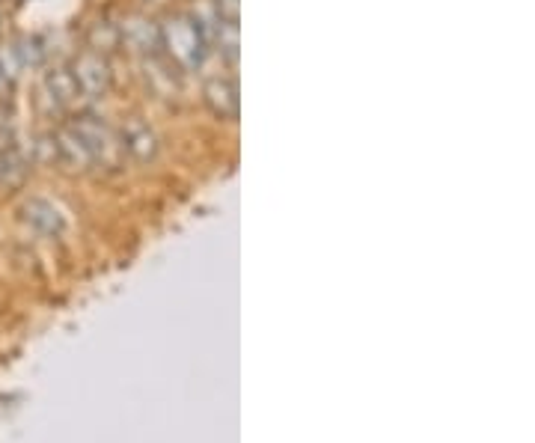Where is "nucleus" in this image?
<instances>
[{"label":"nucleus","instance_id":"f257e3e1","mask_svg":"<svg viewBox=\"0 0 535 443\" xmlns=\"http://www.w3.org/2000/svg\"><path fill=\"white\" fill-rule=\"evenodd\" d=\"M161 51L185 72H194L203 66L209 54V42L194 24L191 15H167L161 24Z\"/></svg>","mask_w":535,"mask_h":443},{"label":"nucleus","instance_id":"f03ea898","mask_svg":"<svg viewBox=\"0 0 535 443\" xmlns=\"http://www.w3.org/2000/svg\"><path fill=\"white\" fill-rule=\"evenodd\" d=\"M78 131V137L87 143L90 155H93V164L105 167V170H119L122 161H125V146H122V137L107 125L102 116H93V113H81L72 125Z\"/></svg>","mask_w":535,"mask_h":443},{"label":"nucleus","instance_id":"7ed1b4c3","mask_svg":"<svg viewBox=\"0 0 535 443\" xmlns=\"http://www.w3.org/2000/svg\"><path fill=\"white\" fill-rule=\"evenodd\" d=\"M72 75H75V84L84 96L90 99H102L110 84H113V72H110V63L102 54H93V51H84L75 57L72 63Z\"/></svg>","mask_w":535,"mask_h":443},{"label":"nucleus","instance_id":"20e7f679","mask_svg":"<svg viewBox=\"0 0 535 443\" xmlns=\"http://www.w3.org/2000/svg\"><path fill=\"white\" fill-rule=\"evenodd\" d=\"M119 33H122V45L134 48L137 54L143 57L161 54V27L149 15H140V12L125 15L119 24Z\"/></svg>","mask_w":535,"mask_h":443},{"label":"nucleus","instance_id":"39448f33","mask_svg":"<svg viewBox=\"0 0 535 443\" xmlns=\"http://www.w3.org/2000/svg\"><path fill=\"white\" fill-rule=\"evenodd\" d=\"M119 137H122L125 152H128L134 161H140V164H152V161L158 158V152H161V140H158L155 128H152L146 119H140V116L125 119Z\"/></svg>","mask_w":535,"mask_h":443},{"label":"nucleus","instance_id":"423d86ee","mask_svg":"<svg viewBox=\"0 0 535 443\" xmlns=\"http://www.w3.org/2000/svg\"><path fill=\"white\" fill-rule=\"evenodd\" d=\"M54 146H57V161H60V164H66V167H72V170H78V173L96 167V164H93V155H90V149H87V143L78 137L75 128H60V131L54 134Z\"/></svg>","mask_w":535,"mask_h":443},{"label":"nucleus","instance_id":"0eeeda50","mask_svg":"<svg viewBox=\"0 0 535 443\" xmlns=\"http://www.w3.org/2000/svg\"><path fill=\"white\" fill-rule=\"evenodd\" d=\"M203 99L209 111L220 119H235L238 116V87L229 78H212L203 87Z\"/></svg>","mask_w":535,"mask_h":443},{"label":"nucleus","instance_id":"6e6552de","mask_svg":"<svg viewBox=\"0 0 535 443\" xmlns=\"http://www.w3.org/2000/svg\"><path fill=\"white\" fill-rule=\"evenodd\" d=\"M21 215H24V221L30 223V226H36L45 235H60L66 229V221H63L60 209L54 203H48V200H39V197L27 200L24 209H21Z\"/></svg>","mask_w":535,"mask_h":443},{"label":"nucleus","instance_id":"1a4fd4ad","mask_svg":"<svg viewBox=\"0 0 535 443\" xmlns=\"http://www.w3.org/2000/svg\"><path fill=\"white\" fill-rule=\"evenodd\" d=\"M42 87H45V96H48L54 105H63V108L72 105V102H78V96H81L72 69H63V66L48 69L45 78H42Z\"/></svg>","mask_w":535,"mask_h":443},{"label":"nucleus","instance_id":"9d476101","mask_svg":"<svg viewBox=\"0 0 535 443\" xmlns=\"http://www.w3.org/2000/svg\"><path fill=\"white\" fill-rule=\"evenodd\" d=\"M87 48L93 54H102V57H110L122 48V33H119V24L113 21H93L90 30H87Z\"/></svg>","mask_w":535,"mask_h":443},{"label":"nucleus","instance_id":"9b49d317","mask_svg":"<svg viewBox=\"0 0 535 443\" xmlns=\"http://www.w3.org/2000/svg\"><path fill=\"white\" fill-rule=\"evenodd\" d=\"M143 69H146V81H149V87H152L158 96H173V93L179 90V84H176L170 66L161 60V54L146 57V66H143Z\"/></svg>","mask_w":535,"mask_h":443},{"label":"nucleus","instance_id":"f8f14e48","mask_svg":"<svg viewBox=\"0 0 535 443\" xmlns=\"http://www.w3.org/2000/svg\"><path fill=\"white\" fill-rule=\"evenodd\" d=\"M212 45L229 63H235L238 60V21H223L220 18V24H217L212 36Z\"/></svg>","mask_w":535,"mask_h":443},{"label":"nucleus","instance_id":"ddd939ff","mask_svg":"<svg viewBox=\"0 0 535 443\" xmlns=\"http://www.w3.org/2000/svg\"><path fill=\"white\" fill-rule=\"evenodd\" d=\"M15 48H18V54H21L24 69H27V66H33V69H36V66H42V63H45V57H48V48H45V42H42L39 36H24Z\"/></svg>","mask_w":535,"mask_h":443},{"label":"nucleus","instance_id":"4468645a","mask_svg":"<svg viewBox=\"0 0 535 443\" xmlns=\"http://www.w3.org/2000/svg\"><path fill=\"white\" fill-rule=\"evenodd\" d=\"M24 72V63H21V54L15 45H0V78L6 84H15Z\"/></svg>","mask_w":535,"mask_h":443},{"label":"nucleus","instance_id":"2eb2a0df","mask_svg":"<svg viewBox=\"0 0 535 443\" xmlns=\"http://www.w3.org/2000/svg\"><path fill=\"white\" fill-rule=\"evenodd\" d=\"M212 3L223 21H238V6H241V0H212Z\"/></svg>","mask_w":535,"mask_h":443},{"label":"nucleus","instance_id":"dca6fc26","mask_svg":"<svg viewBox=\"0 0 535 443\" xmlns=\"http://www.w3.org/2000/svg\"><path fill=\"white\" fill-rule=\"evenodd\" d=\"M152 3H161V0H152Z\"/></svg>","mask_w":535,"mask_h":443}]
</instances>
